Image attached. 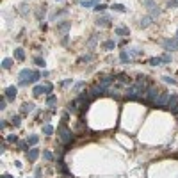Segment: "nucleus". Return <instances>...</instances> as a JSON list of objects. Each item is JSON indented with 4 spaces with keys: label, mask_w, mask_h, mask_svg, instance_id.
<instances>
[{
    "label": "nucleus",
    "mask_w": 178,
    "mask_h": 178,
    "mask_svg": "<svg viewBox=\"0 0 178 178\" xmlns=\"http://www.w3.org/2000/svg\"><path fill=\"white\" fill-rule=\"evenodd\" d=\"M57 134H59V139H61V143H62V144H70V143H71V139H73L71 130H68L64 125H61V126L57 128Z\"/></svg>",
    "instance_id": "obj_1"
},
{
    "label": "nucleus",
    "mask_w": 178,
    "mask_h": 178,
    "mask_svg": "<svg viewBox=\"0 0 178 178\" xmlns=\"http://www.w3.org/2000/svg\"><path fill=\"white\" fill-rule=\"evenodd\" d=\"M159 96H160V95H159V91H157L155 87H148V89H146V93H144L146 102H157Z\"/></svg>",
    "instance_id": "obj_2"
},
{
    "label": "nucleus",
    "mask_w": 178,
    "mask_h": 178,
    "mask_svg": "<svg viewBox=\"0 0 178 178\" xmlns=\"http://www.w3.org/2000/svg\"><path fill=\"white\" fill-rule=\"evenodd\" d=\"M105 89L107 87H103L102 84H96V85H93L91 89H89V95H91V96H98V95H102L105 91Z\"/></svg>",
    "instance_id": "obj_3"
},
{
    "label": "nucleus",
    "mask_w": 178,
    "mask_h": 178,
    "mask_svg": "<svg viewBox=\"0 0 178 178\" xmlns=\"http://www.w3.org/2000/svg\"><path fill=\"white\" fill-rule=\"evenodd\" d=\"M169 98H171V96L164 93V95H160V96L157 98V102H155V105H157V107H160V105H166V103H169Z\"/></svg>",
    "instance_id": "obj_4"
},
{
    "label": "nucleus",
    "mask_w": 178,
    "mask_h": 178,
    "mask_svg": "<svg viewBox=\"0 0 178 178\" xmlns=\"http://www.w3.org/2000/svg\"><path fill=\"white\" fill-rule=\"evenodd\" d=\"M37 157H39V150H37V148H32V150L27 151V159H29L30 162H34Z\"/></svg>",
    "instance_id": "obj_5"
},
{
    "label": "nucleus",
    "mask_w": 178,
    "mask_h": 178,
    "mask_svg": "<svg viewBox=\"0 0 178 178\" xmlns=\"http://www.w3.org/2000/svg\"><path fill=\"white\" fill-rule=\"evenodd\" d=\"M16 93H18V89H16L14 85H11V87H7V89H6V96H7L9 100H13V98L16 96Z\"/></svg>",
    "instance_id": "obj_6"
},
{
    "label": "nucleus",
    "mask_w": 178,
    "mask_h": 178,
    "mask_svg": "<svg viewBox=\"0 0 178 178\" xmlns=\"http://www.w3.org/2000/svg\"><path fill=\"white\" fill-rule=\"evenodd\" d=\"M71 27V21H64V23H61L59 27H57V30H61L62 34H66V32H68V29Z\"/></svg>",
    "instance_id": "obj_7"
},
{
    "label": "nucleus",
    "mask_w": 178,
    "mask_h": 178,
    "mask_svg": "<svg viewBox=\"0 0 178 178\" xmlns=\"http://www.w3.org/2000/svg\"><path fill=\"white\" fill-rule=\"evenodd\" d=\"M34 110V103H23L21 105V112L23 114H29V112H32Z\"/></svg>",
    "instance_id": "obj_8"
},
{
    "label": "nucleus",
    "mask_w": 178,
    "mask_h": 178,
    "mask_svg": "<svg viewBox=\"0 0 178 178\" xmlns=\"http://www.w3.org/2000/svg\"><path fill=\"white\" fill-rule=\"evenodd\" d=\"M14 57H16L18 61H23V59H25V52H23V48H16V50H14Z\"/></svg>",
    "instance_id": "obj_9"
},
{
    "label": "nucleus",
    "mask_w": 178,
    "mask_h": 178,
    "mask_svg": "<svg viewBox=\"0 0 178 178\" xmlns=\"http://www.w3.org/2000/svg\"><path fill=\"white\" fill-rule=\"evenodd\" d=\"M43 93H47L44 85H36V87H34V96H41Z\"/></svg>",
    "instance_id": "obj_10"
},
{
    "label": "nucleus",
    "mask_w": 178,
    "mask_h": 178,
    "mask_svg": "<svg viewBox=\"0 0 178 178\" xmlns=\"http://www.w3.org/2000/svg\"><path fill=\"white\" fill-rule=\"evenodd\" d=\"M32 75H34L32 70H21L20 71V78H23V80H25V77H32Z\"/></svg>",
    "instance_id": "obj_11"
},
{
    "label": "nucleus",
    "mask_w": 178,
    "mask_h": 178,
    "mask_svg": "<svg viewBox=\"0 0 178 178\" xmlns=\"http://www.w3.org/2000/svg\"><path fill=\"white\" fill-rule=\"evenodd\" d=\"M164 47H166L167 50H171V48H176V47H178V43H176V41H171V39H169V41H164Z\"/></svg>",
    "instance_id": "obj_12"
},
{
    "label": "nucleus",
    "mask_w": 178,
    "mask_h": 178,
    "mask_svg": "<svg viewBox=\"0 0 178 178\" xmlns=\"http://www.w3.org/2000/svg\"><path fill=\"white\" fill-rule=\"evenodd\" d=\"M102 47H103V50H112V48L116 47V43H114V41H105Z\"/></svg>",
    "instance_id": "obj_13"
},
{
    "label": "nucleus",
    "mask_w": 178,
    "mask_h": 178,
    "mask_svg": "<svg viewBox=\"0 0 178 178\" xmlns=\"http://www.w3.org/2000/svg\"><path fill=\"white\" fill-rule=\"evenodd\" d=\"M57 169H59L61 173H64V174H70V171H68V167H66L64 162H59V164H57Z\"/></svg>",
    "instance_id": "obj_14"
},
{
    "label": "nucleus",
    "mask_w": 178,
    "mask_h": 178,
    "mask_svg": "<svg viewBox=\"0 0 178 178\" xmlns=\"http://www.w3.org/2000/svg\"><path fill=\"white\" fill-rule=\"evenodd\" d=\"M150 23H151V18H150V16H144V18L139 21V25H141V27H148Z\"/></svg>",
    "instance_id": "obj_15"
},
{
    "label": "nucleus",
    "mask_w": 178,
    "mask_h": 178,
    "mask_svg": "<svg viewBox=\"0 0 178 178\" xmlns=\"http://www.w3.org/2000/svg\"><path fill=\"white\" fill-rule=\"evenodd\" d=\"M96 41H98V36L91 37V39H89V43H87V48H89V50H91V48H95V44H96Z\"/></svg>",
    "instance_id": "obj_16"
},
{
    "label": "nucleus",
    "mask_w": 178,
    "mask_h": 178,
    "mask_svg": "<svg viewBox=\"0 0 178 178\" xmlns=\"http://www.w3.org/2000/svg\"><path fill=\"white\" fill-rule=\"evenodd\" d=\"M110 82H112V77H103V78L100 80V84H102L103 87H107V85H109Z\"/></svg>",
    "instance_id": "obj_17"
},
{
    "label": "nucleus",
    "mask_w": 178,
    "mask_h": 178,
    "mask_svg": "<svg viewBox=\"0 0 178 178\" xmlns=\"http://www.w3.org/2000/svg\"><path fill=\"white\" fill-rule=\"evenodd\" d=\"M96 25H102V27L109 25V18H98V20H96Z\"/></svg>",
    "instance_id": "obj_18"
},
{
    "label": "nucleus",
    "mask_w": 178,
    "mask_h": 178,
    "mask_svg": "<svg viewBox=\"0 0 178 178\" xmlns=\"http://www.w3.org/2000/svg\"><path fill=\"white\" fill-rule=\"evenodd\" d=\"M43 134H47V136L54 134V128H52V125H44V126H43Z\"/></svg>",
    "instance_id": "obj_19"
},
{
    "label": "nucleus",
    "mask_w": 178,
    "mask_h": 178,
    "mask_svg": "<svg viewBox=\"0 0 178 178\" xmlns=\"http://www.w3.org/2000/svg\"><path fill=\"white\" fill-rule=\"evenodd\" d=\"M37 141H39V137H37V136H30V137L27 139V143H29L30 146H34V144H37Z\"/></svg>",
    "instance_id": "obj_20"
},
{
    "label": "nucleus",
    "mask_w": 178,
    "mask_h": 178,
    "mask_svg": "<svg viewBox=\"0 0 178 178\" xmlns=\"http://www.w3.org/2000/svg\"><path fill=\"white\" fill-rule=\"evenodd\" d=\"M116 34H118V36H126V34H128V29L119 27V29H116Z\"/></svg>",
    "instance_id": "obj_21"
},
{
    "label": "nucleus",
    "mask_w": 178,
    "mask_h": 178,
    "mask_svg": "<svg viewBox=\"0 0 178 178\" xmlns=\"http://www.w3.org/2000/svg\"><path fill=\"white\" fill-rule=\"evenodd\" d=\"M160 62H162L160 57H153V59H150V64H151V66H159Z\"/></svg>",
    "instance_id": "obj_22"
},
{
    "label": "nucleus",
    "mask_w": 178,
    "mask_h": 178,
    "mask_svg": "<svg viewBox=\"0 0 178 178\" xmlns=\"http://www.w3.org/2000/svg\"><path fill=\"white\" fill-rule=\"evenodd\" d=\"M43 159L44 160H54V155L50 151H43Z\"/></svg>",
    "instance_id": "obj_23"
},
{
    "label": "nucleus",
    "mask_w": 178,
    "mask_h": 178,
    "mask_svg": "<svg viewBox=\"0 0 178 178\" xmlns=\"http://www.w3.org/2000/svg\"><path fill=\"white\" fill-rule=\"evenodd\" d=\"M96 2H98V0H87V2H82V6H84V7H91V6H95Z\"/></svg>",
    "instance_id": "obj_24"
},
{
    "label": "nucleus",
    "mask_w": 178,
    "mask_h": 178,
    "mask_svg": "<svg viewBox=\"0 0 178 178\" xmlns=\"http://www.w3.org/2000/svg\"><path fill=\"white\" fill-rule=\"evenodd\" d=\"M2 66H4V68L7 70V68H11V66H13V61H11V59H4V62H2Z\"/></svg>",
    "instance_id": "obj_25"
},
{
    "label": "nucleus",
    "mask_w": 178,
    "mask_h": 178,
    "mask_svg": "<svg viewBox=\"0 0 178 178\" xmlns=\"http://www.w3.org/2000/svg\"><path fill=\"white\" fill-rule=\"evenodd\" d=\"M112 9H116V11H119V13H125V6H121V4H114Z\"/></svg>",
    "instance_id": "obj_26"
},
{
    "label": "nucleus",
    "mask_w": 178,
    "mask_h": 178,
    "mask_svg": "<svg viewBox=\"0 0 178 178\" xmlns=\"http://www.w3.org/2000/svg\"><path fill=\"white\" fill-rule=\"evenodd\" d=\"M121 61H123V62H128V61H130V55H128L126 52H121Z\"/></svg>",
    "instance_id": "obj_27"
},
{
    "label": "nucleus",
    "mask_w": 178,
    "mask_h": 178,
    "mask_svg": "<svg viewBox=\"0 0 178 178\" xmlns=\"http://www.w3.org/2000/svg\"><path fill=\"white\" fill-rule=\"evenodd\" d=\"M55 102H57V98H55V96L52 95V96H48V100H47V105H54Z\"/></svg>",
    "instance_id": "obj_28"
},
{
    "label": "nucleus",
    "mask_w": 178,
    "mask_h": 178,
    "mask_svg": "<svg viewBox=\"0 0 178 178\" xmlns=\"http://www.w3.org/2000/svg\"><path fill=\"white\" fill-rule=\"evenodd\" d=\"M27 146H29V143H23V141L18 143V148H20V150H27Z\"/></svg>",
    "instance_id": "obj_29"
},
{
    "label": "nucleus",
    "mask_w": 178,
    "mask_h": 178,
    "mask_svg": "<svg viewBox=\"0 0 178 178\" xmlns=\"http://www.w3.org/2000/svg\"><path fill=\"white\" fill-rule=\"evenodd\" d=\"M11 123H13L14 126H18V125H20V116H13V121H11Z\"/></svg>",
    "instance_id": "obj_30"
},
{
    "label": "nucleus",
    "mask_w": 178,
    "mask_h": 178,
    "mask_svg": "<svg viewBox=\"0 0 178 178\" xmlns=\"http://www.w3.org/2000/svg\"><path fill=\"white\" fill-rule=\"evenodd\" d=\"M167 7H178V2H176V0H169V2H167Z\"/></svg>",
    "instance_id": "obj_31"
},
{
    "label": "nucleus",
    "mask_w": 178,
    "mask_h": 178,
    "mask_svg": "<svg viewBox=\"0 0 178 178\" xmlns=\"http://www.w3.org/2000/svg\"><path fill=\"white\" fill-rule=\"evenodd\" d=\"M84 61H85V62H87V61H91V55H84V57L78 59V62H84Z\"/></svg>",
    "instance_id": "obj_32"
},
{
    "label": "nucleus",
    "mask_w": 178,
    "mask_h": 178,
    "mask_svg": "<svg viewBox=\"0 0 178 178\" xmlns=\"http://www.w3.org/2000/svg\"><path fill=\"white\" fill-rule=\"evenodd\" d=\"M7 141H9V143H16L18 137H16V136H7Z\"/></svg>",
    "instance_id": "obj_33"
},
{
    "label": "nucleus",
    "mask_w": 178,
    "mask_h": 178,
    "mask_svg": "<svg viewBox=\"0 0 178 178\" xmlns=\"http://www.w3.org/2000/svg\"><path fill=\"white\" fill-rule=\"evenodd\" d=\"M144 6H148V7H155V2H153V0H146Z\"/></svg>",
    "instance_id": "obj_34"
},
{
    "label": "nucleus",
    "mask_w": 178,
    "mask_h": 178,
    "mask_svg": "<svg viewBox=\"0 0 178 178\" xmlns=\"http://www.w3.org/2000/svg\"><path fill=\"white\" fill-rule=\"evenodd\" d=\"M95 9H96V11H105V9H107V6H103V4H100V6H96Z\"/></svg>",
    "instance_id": "obj_35"
},
{
    "label": "nucleus",
    "mask_w": 178,
    "mask_h": 178,
    "mask_svg": "<svg viewBox=\"0 0 178 178\" xmlns=\"http://www.w3.org/2000/svg\"><path fill=\"white\" fill-rule=\"evenodd\" d=\"M160 59H162L164 62H171V55H162Z\"/></svg>",
    "instance_id": "obj_36"
},
{
    "label": "nucleus",
    "mask_w": 178,
    "mask_h": 178,
    "mask_svg": "<svg viewBox=\"0 0 178 178\" xmlns=\"http://www.w3.org/2000/svg\"><path fill=\"white\" fill-rule=\"evenodd\" d=\"M164 80H166V82H169V84H176V80H174V78H171V77H164Z\"/></svg>",
    "instance_id": "obj_37"
},
{
    "label": "nucleus",
    "mask_w": 178,
    "mask_h": 178,
    "mask_svg": "<svg viewBox=\"0 0 178 178\" xmlns=\"http://www.w3.org/2000/svg\"><path fill=\"white\" fill-rule=\"evenodd\" d=\"M36 16H37V18H41V16H44V9H39V11L36 13Z\"/></svg>",
    "instance_id": "obj_38"
},
{
    "label": "nucleus",
    "mask_w": 178,
    "mask_h": 178,
    "mask_svg": "<svg viewBox=\"0 0 178 178\" xmlns=\"http://www.w3.org/2000/svg\"><path fill=\"white\" fill-rule=\"evenodd\" d=\"M36 64H37V66H44V61H43V59H39V57H37V59H36Z\"/></svg>",
    "instance_id": "obj_39"
},
{
    "label": "nucleus",
    "mask_w": 178,
    "mask_h": 178,
    "mask_svg": "<svg viewBox=\"0 0 178 178\" xmlns=\"http://www.w3.org/2000/svg\"><path fill=\"white\" fill-rule=\"evenodd\" d=\"M130 54H132V55H139V54H141V52H139V50H137V48H132V50H130Z\"/></svg>",
    "instance_id": "obj_40"
},
{
    "label": "nucleus",
    "mask_w": 178,
    "mask_h": 178,
    "mask_svg": "<svg viewBox=\"0 0 178 178\" xmlns=\"http://www.w3.org/2000/svg\"><path fill=\"white\" fill-rule=\"evenodd\" d=\"M118 77H119V80H121V82H126V80H128V78H126V75H123V73H121V75H118Z\"/></svg>",
    "instance_id": "obj_41"
},
{
    "label": "nucleus",
    "mask_w": 178,
    "mask_h": 178,
    "mask_svg": "<svg viewBox=\"0 0 178 178\" xmlns=\"http://www.w3.org/2000/svg\"><path fill=\"white\" fill-rule=\"evenodd\" d=\"M2 178H13V176H11V174H4Z\"/></svg>",
    "instance_id": "obj_42"
},
{
    "label": "nucleus",
    "mask_w": 178,
    "mask_h": 178,
    "mask_svg": "<svg viewBox=\"0 0 178 178\" xmlns=\"http://www.w3.org/2000/svg\"><path fill=\"white\" fill-rule=\"evenodd\" d=\"M176 36H178V32H176Z\"/></svg>",
    "instance_id": "obj_43"
}]
</instances>
